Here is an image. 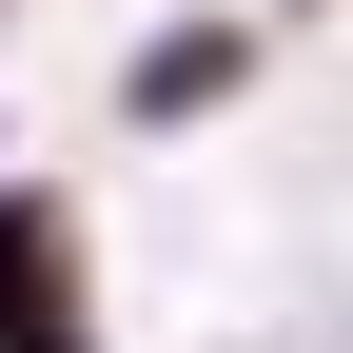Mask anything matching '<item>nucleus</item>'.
Instances as JSON below:
<instances>
[{"mask_svg": "<svg viewBox=\"0 0 353 353\" xmlns=\"http://www.w3.org/2000/svg\"><path fill=\"white\" fill-rule=\"evenodd\" d=\"M0 353H99V196L79 176H0Z\"/></svg>", "mask_w": 353, "mask_h": 353, "instance_id": "f257e3e1", "label": "nucleus"}, {"mask_svg": "<svg viewBox=\"0 0 353 353\" xmlns=\"http://www.w3.org/2000/svg\"><path fill=\"white\" fill-rule=\"evenodd\" d=\"M255 79H275V39L236 0H176V20H138V59H118V138H216Z\"/></svg>", "mask_w": 353, "mask_h": 353, "instance_id": "f03ea898", "label": "nucleus"}, {"mask_svg": "<svg viewBox=\"0 0 353 353\" xmlns=\"http://www.w3.org/2000/svg\"><path fill=\"white\" fill-rule=\"evenodd\" d=\"M0 176H20V118H0Z\"/></svg>", "mask_w": 353, "mask_h": 353, "instance_id": "7ed1b4c3", "label": "nucleus"}, {"mask_svg": "<svg viewBox=\"0 0 353 353\" xmlns=\"http://www.w3.org/2000/svg\"><path fill=\"white\" fill-rule=\"evenodd\" d=\"M99 353H118V334H99Z\"/></svg>", "mask_w": 353, "mask_h": 353, "instance_id": "20e7f679", "label": "nucleus"}]
</instances>
